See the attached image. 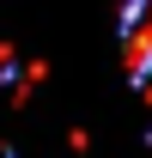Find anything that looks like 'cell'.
<instances>
[{
    "label": "cell",
    "mask_w": 152,
    "mask_h": 158,
    "mask_svg": "<svg viewBox=\"0 0 152 158\" xmlns=\"http://www.w3.org/2000/svg\"><path fill=\"white\" fill-rule=\"evenodd\" d=\"M0 158H6V152H0Z\"/></svg>",
    "instance_id": "cell-1"
}]
</instances>
